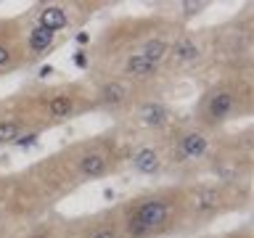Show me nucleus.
<instances>
[{"instance_id": "nucleus-1", "label": "nucleus", "mask_w": 254, "mask_h": 238, "mask_svg": "<svg viewBox=\"0 0 254 238\" xmlns=\"http://www.w3.org/2000/svg\"><path fill=\"white\" fill-rule=\"evenodd\" d=\"M170 217V204L164 201H143L130 217V233L132 236H146L151 230L162 228Z\"/></svg>"}, {"instance_id": "nucleus-2", "label": "nucleus", "mask_w": 254, "mask_h": 238, "mask_svg": "<svg viewBox=\"0 0 254 238\" xmlns=\"http://www.w3.org/2000/svg\"><path fill=\"white\" fill-rule=\"evenodd\" d=\"M233 106H236V95L230 90L214 93L209 98V103H206V119H209V122H222V119L230 117Z\"/></svg>"}, {"instance_id": "nucleus-3", "label": "nucleus", "mask_w": 254, "mask_h": 238, "mask_svg": "<svg viewBox=\"0 0 254 238\" xmlns=\"http://www.w3.org/2000/svg\"><path fill=\"white\" fill-rule=\"evenodd\" d=\"M132 164L140 175H154V172H159V167H162V159H159V154L154 148H140L138 154L132 156Z\"/></svg>"}, {"instance_id": "nucleus-4", "label": "nucleus", "mask_w": 254, "mask_h": 238, "mask_svg": "<svg viewBox=\"0 0 254 238\" xmlns=\"http://www.w3.org/2000/svg\"><path fill=\"white\" fill-rule=\"evenodd\" d=\"M180 151H183V156L186 159H198V156H204V151H206V138L201 132H186L180 138Z\"/></svg>"}, {"instance_id": "nucleus-5", "label": "nucleus", "mask_w": 254, "mask_h": 238, "mask_svg": "<svg viewBox=\"0 0 254 238\" xmlns=\"http://www.w3.org/2000/svg\"><path fill=\"white\" fill-rule=\"evenodd\" d=\"M138 117L146 127H162L167 122V109L162 103H143L138 109Z\"/></svg>"}, {"instance_id": "nucleus-6", "label": "nucleus", "mask_w": 254, "mask_h": 238, "mask_svg": "<svg viewBox=\"0 0 254 238\" xmlns=\"http://www.w3.org/2000/svg\"><path fill=\"white\" fill-rule=\"evenodd\" d=\"M40 27L48 29V32H53V35H56L59 29L66 27V11H64V8H59V5L45 8V11L40 13Z\"/></svg>"}, {"instance_id": "nucleus-7", "label": "nucleus", "mask_w": 254, "mask_h": 238, "mask_svg": "<svg viewBox=\"0 0 254 238\" xmlns=\"http://www.w3.org/2000/svg\"><path fill=\"white\" fill-rule=\"evenodd\" d=\"M170 53H172V61L175 63H190V61L198 59V45L193 43V40L183 37V40H178V43L172 45Z\"/></svg>"}, {"instance_id": "nucleus-8", "label": "nucleus", "mask_w": 254, "mask_h": 238, "mask_svg": "<svg viewBox=\"0 0 254 238\" xmlns=\"http://www.w3.org/2000/svg\"><path fill=\"white\" fill-rule=\"evenodd\" d=\"M125 71H127L130 77L143 79V77H151V74H154V71H156V63H151L148 59H143L140 53H135V56H130V59H127Z\"/></svg>"}, {"instance_id": "nucleus-9", "label": "nucleus", "mask_w": 254, "mask_h": 238, "mask_svg": "<svg viewBox=\"0 0 254 238\" xmlns=\"http://www.w3.org/2000/svg\"><path fill=\"white\" fill-rule=\"evenodd\" d=\"M106 159H103L101 154H87L82 156V162H79V170H82V175H87V178H101L103 172H106Z\"/></svg>"}, {"instance_id": "nucleus-10", "label": "nucleus", "mask_w": 254, "mask_h": 238, "mask_svg": "<svg viewBox=\"0 0 254 238\" xmlns=\"http://www.w3.org/2000/svg\"><path fill=\"white\" fill-rule=\"evenodd\" d=\"M98 95H101V103H106V106H119V103L125 101L127 90H125L122 82H109V85L101 87Z\"/></svg>"}, {"instance_id": "nucleus-11", "label": "nucleus", "mask_w": 254, "mask_h": 238, "mask_svg": "<svg viewBox=\"0 0 254 238\" xmlns=\"http://www.w3.org/2000/svg\"><path fill=\"white\" fill-rule=\"evenodd\" d=\"M51 45H53V32H48L43 27L32 29V35H29V48H32V51H35V53H45Z\"/></svg>"}, {"instance_id": "nucleus-12", "label": "nucleus", "mask_w": 254, "mask_h": 238, "mask_svg": "<svg viewBox=\"0 0 254 238\" xmlns=\"http://www.w3.org/2000/svg\"><path fill=\"white\" fill-rule=\"evenodd\" d=\"M193 209L196 212H209V209H214L217 206V193L214 190H209V188H204V190H196L193 193Z\"/></svg>"}, {"instance_id": "nucleus-13", "label": "nucleus", "mask_w": 254, "mask_h": 238, "mask_svg": "<svg viewBox=\"0 0 254 238\" xmlns=\"http://www.w3.org/2000/svg\"><path fill=\"white\" fill-rule=\"evenodd\" d=\"M167 51H170V48H167L164 40H148V43L143 45L140 56H143V59H148L151 63H159V59H164Z\"/></svg>"}, {"instance_id": "nucleus-14", "label": "nucleus", "mask_w": 254, "mask_h": 238, "mask_svg": "<svg viewBox=\"0 0 254 238\" xmlns=\"http://www.w3.org/2000/svg\"><path fill=\"white\" fill-rule=\"evenodd\" d=\"M48 109H51V117H69V111H71V98H69V95H56Z\"/></svg>"}, {"instance_id": "nucleus-15", "label": "nucleus", "mask_w": 254, "mask_h": 238, "mask_svg": "<svg viewBox=\"0 0 254 238\" xmlns=\"http://www.w3.org/2000/svg\"><path fill=\"white\" fill-rule=\"evenodd\" d=\"M19 138V124L16 122H0V143H13Z\"/></svg>"}, {"instance_id": "nucleus-16", "label": "nucleus", "mask_w": 254, "mask_h": 238, "mask_svg": "<svg viewBox=\"0 0 254 238\" xmlns=\"http://www.w3.org/2000/svg\"><path fill=\"white\" fill-rule=\"evenodd\" d=\"M13 143H16V146H19V148H29V146H35V143H37V132H27V135H19V138H16Z\"/></svg>"}, {"instance_id": "nucleus-17", "label": "nucleus", "mask_w": 254, "mask_h": 238, "mask_svg": "<svg viewBox=\"0 0 254 238\" xmlns=\"http://www.w3.org/2000/svg\"><path fill=\"white\" fill-rule=\"evenodd\" d=\"M87 238H117V230H111V228H98V230H93Z\"/></svg>"}, {"instance_id": "nucleus-18", "label": "nucleus", "mask_w": 254, "mask_h": 238, "mask_svg": "<svg viewBox=\"0 0 254 238\" xmlns=\"http://www.w3.org/2000/svg\"><path fill=\"white\" fill-rule=\"evenodd\" d=\"M201 8H206V3H183V11H186V16H193L198 13Z\"/></svg>"}, {"instance_id": "nucleus-19", "label": "nucleus", "mask_w": 254, "mask_h": 238, "mask_svg": "<svg viewBox=\"0 0 254 238\" xmlns=\"http://www.w3.org/2000/svg\"><path fill=\"white\" fill-rule=\"evenodd\" d=\"M8 59H11V51H8L5 45H0V66H3V63H8Z\"/></svg>"}, {"instance_id": "nucleus-20", "label": "nucleus", "mask_w": 254, "mask_h": 238, "mask_svg": "<svg viewBox=\"0 0 254 238\" xmlns=\"http://www.w3.org/2000/svg\"><path fill=\"white\" fill-rule=\"evenodd\" d=\"M74 63H77V66H85L87 61H85V56H82V53H77V56H74Z\"/></svg>"}, {"instance_id": "nucleus-21", "label": "nucleus", "mask_w": 254, "mask_h": 238, "mask_svg": "<svg viewBox=\"0 0 254 238\" xmlns=\"http://www.w3.org/2000/svg\"><path fill=\"white\" fill-rule=\"evenodd\" d=\"M87 40H90V37H87L85 32H79V35H77V43H87Z\"/></svg>"}, {"instance_id": "nucleus-22", "label": "nucleus", "mask_w": 254, "mask_h": 238, "mask_svg": "<svg viewBox=\"0 0 254 238\" xmlns=\"http://www.w3.org/2000/svg\"><path fill=\"white\" fill-rule=\"evenodd\" d=\"M29 238H48L45 233H35V236H29Z\"/></svg>"}]
</instances>
